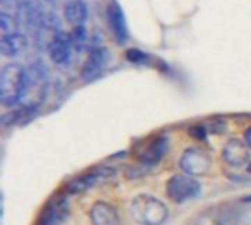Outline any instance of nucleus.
<instances>
[{
  "mask_svg": "<svg viewBox=\"0 0 251 225\" xmlns=\"http://www.w3.org/2000/svg\"><path fill=\"white\" fill-rule=\"evenodd\" d=\"M107 63H109V52H107V49H104V47L93 49L88 53V56H87V59H85V62L82 65V69H81L82 80L87 81V83L96 80L106 69Z\"/></svg>",
  "mask_w": 251,
  "mask_h": 225,
  "instance_id": "7",
  "label": "nucleus"
},
{
  "mask_svg": "<svg viewBox=\"0 0 251 225\" xmlns=\"http://www.w3.org/2000/svg\"><path fill=\"white\" fill-rule=\"evenodd\" d=\"M26 37L21 32H12L1 35L0 52L4 57H16L26 49Z\"/></svg>",
  "mask_w": 251,
  "mask_h": 225,
  "instance_id": "12",
  "label": "nucleus"
},
{
  "mask_svg": "<svg viewBox=\"0 0 251 225\" xmlns=\"http://www.w3.org/2000/svg\"><path fill=\"white\" fill-rule=\"evenodd\" d=\"M168 147H169V141L166 137H157L154 141H151L146 150L140 155V161L143 164H147V165H154L157 162L162 161V158L166 155L168 152Z\"/></svg>",
  "mask_w": 251,
  "mask_h": 225,
  "instance_id": "14",
  "label": "nucleus"
},
{
  "mask_svg": "<svg viewBox=\"0 0 251 225\" xmlns=\"http://www.w3.org/2000/svg\"><path fill=\"white\" fill-rule=\"evenodd\" d=\"M93 225H121V217L115 206L106 202H96L90 209Z\"/></svg>",
  "mask_w": 251,
  "mask_h": 225,
  "instance_id": "11",
  "label": "nucleus"
},
{
  "mask_svg": "<svg viewBox=\"0 0 251 225\" xmlns=\"http://www.w3.org/2000/svg\"><path fill=\"white\" fill-rule=\"evenodd\" d=\"M106 21L109 25L110 32L113 34L115 40L121 44H125L129 38V31L126 25V18L121 6L113 0L106 7Z\"/></svg>",
  "mask_w": 251,
  "mask_h": 225,
  "instance_id": "6",
  "label": "nucleus"
},
{
  "mask_svg": "<svg viewBox=\"0 0 251 225\" xmlns=\"http://www.w3.org/2000/svg\"><path fill=\"white\" fill-rule=\"evenodd\" d=\"M126 59L131 62H135V63H144V62H147L149 56L144 52H140L137 49H131L126 52Z\"/></svg>",
  "mask_w": 251,
  "mask_h": 225,
  "instance_id": "17",
  "label": "nucleus"
},
{
  "mask_svg": "<svg viewBox=\"0 0 251 225\" xmlns=\"http://www.w3.org/2000/svg\"><path fill=\"white\" fill-rule=\"evenodd\" d=\"M63 18L72 27L84 25L88 18V7L84 0H69L63 7Z\"/></svg>",
  "mask_w": 251,
  "mask_h": 225,
  "instance_id": "13",
  "label": "nucleus"
},
{
  "mask_svg": "<svg viewBox=\"0 0 251 225\" xmlns=\"http://www.w3.org/2000/svg\"><path fill=\"white\" fill-rule=\"evenodd\" d=\"M131 215L138 225H163L168 220L169 209L151 195H138L131 202Z\"/></svg>",
  "mask_w": 251,
  "mask_h": 225,
  "instance_id": "2",
  "label": "nucleus"
},
{
  "mask_svg": "<svg viewBox=\"0 0 251 225\" xmlns=\"http://www.w3.org/2000/svg\"><path fill=\"white\" fill-rule=\"evenodd\" d=\"M244 141H246V144L249 146V149L251 150V127H249V128L244 131Z\"/></svg>",
  "mask_w": 251,
  "mask_h": 225,
  "instance_id": "19",
  "label": "nucleus"
},
{
  "mask_svg": "<svg viewBox=\"0 0 251 225\" xmlns=\"http://www.w3.org/2000/svg\"><path fill=\"white\" fill-rule=\"evenodd\" d=\"M200 190V183L187 174L172 175L166 183V195L175 203H184L197 197Z\"/></svg>",
  "mask_w": 251,
  "mask_h": 225,
  "instance_id": "3",
  "label": "nucleus"
},
{
  "mask_svg": "<svg viewBox=\"0 0 251 225\" xmlns=\"http://www.w3.org/2000/svg\"><path fill=\"white\" fill-rule=\"evenodd\" d=\"M249 150L250 149L246 144V141H241L240 139H231L225 144L222 156H224L225 162L229 164L231 167H243L250 159Z\"/></svg>",
  "mask_w": 251,
  "mask_h": 225,
  "instance_id": "10",
  "label": "nucleus"
},
{
  "mask_svg": "<svg viewBox=\"0 0 251 225\" xmlns=\"http://www.w3.org/2000/svg\"><path fill=\"white\" fill-rule=\"evenodd\" d=\"M28 84V72L21 63L12 62L4 65L0 74V100L3 106L12 108L18 105L22 100Z\"/></svg>",
  "mask_w": 251,
  "mask_h": 225,
  "instance_id": "1",
  "label": "nucleus"
},
{
  "mask_svg": "<svg viewBox=\"0 0 251 225\" xmlns=\"http://www.w3.org/2000/svg\"><path fill=\"white\" fill-rule=\"evenodd\" d=\"M72 49L74 47H72L69 35L63 32H56L47 44V53H49L50 60L59 66L66 65L69 62Z\"/></svg>",
  "mask_w": 251,
  "mask_h": 225,
  "instance_id": "8",
  "label": "nucleus"
},
{
  "mask_svg": "<svg viewBox=\"0 0 251 225\" xmlns=\"http://www.w3.org/2000/svg\"><path fill=\"white\" fill-rule=\"evenodd\" d=\"M190 134H191L194 139H197V140H204V139H206V130H204V127H201V125L193 127V128L190 130Z\"/></svg>",
  "mask_w": 251,
  "mask_h": 225,
  "instance_id": "18",
  "label": "nucleus"
},
{
  "mask_svg": "<svg viewBox=\"0 0 251 225\" xmlns=\"http://www.w3.org/2000/svg\"><path fill=\"white\" fill-rule=\"evenodd\" d=\"M0 27H1V35L4 34H12V32H18L16 31V22L12 18V15L6 13L4 10L0 13Z\"/></svg>",
  "mask_w": 251,
  "mask_h": 225,
  "instance_id": "16",
  "label": "nucleus"
},
{
  "mask_svg": "<svg viewBox=\"0 0 251 225\" xmlns=\"http://www.w3.org/2000/svg\"><path fill=\"white\" fill-rule=\"evenodd\" d=\"M72 47L76 52H82L85 49V46L88 44V32L85 25H78V27H72V31L69 34Z\"/></svg>",
  "mask_w": 251,
  "mask_h": 225,
  "instance_id": "15",
  "label": "nucleus"
},
{
  "mask_svg": "<svg viewBox=\"0 0 251 225\" xmlns=\"http://www.w3.org/2000/svg\"><path fill=\"white\" fill-rule=\"evenodd\" d=\"M247 169H249V172L251 174V164H249V168H247Z\"/></svg>",
  "mask_w": 251,
  "mask_h": 225,
  "instance_id": "20",
  "label": "nucleus"
},
{
  "mask_svg": "<svg viewBox=\"0 0 251 225\" xmlns=\"http://www.w3.org/2000/svg\"><path fill=\"white\" fill-rule=\"evenodd\" d=\"M116 174V169L112 168V167H100V168H96L90 172H85L84 175L72 180L66 190L68 193L71 195H76V193H82V192H87L96 186H100L106 181H109L110 178H113Z\"/></svg>",
  "mask_w": 251,
  "mask_h": 225,
  "instance_id": "5",
  "label": "nucleus"
},
{
  "mask_svg": "<svg viewBox=\"0 0 251 225\" xmlns=\"http://www.w3.org/2000/svg\"><path fill=\"white\" fill-rule=\"evenodd\" d=\"M179 167L190 177L206 175L212 169V156L200 147H190L181 155Z\"/></svg>",
  "mask_w": 251,
  "mask_h": 225,
  "instance_id": "4",
  "label": "nucleus"
},
{
  "mask_svg": "<svg viewBox=\"0 0 251 225\" xmlns=\"http://www.w3.org/2000/svg\"><path fill=\"white\" fill-rule=\"evenodd\" d=\"M69 212V203L65 197L53 199L41 212L37 225H62Z\"/></svg>",
  "mask_w": 251,
  "mask_h": 225,
  "instance_id": "9",
  "label": "nucleus"
}]
</instances>
